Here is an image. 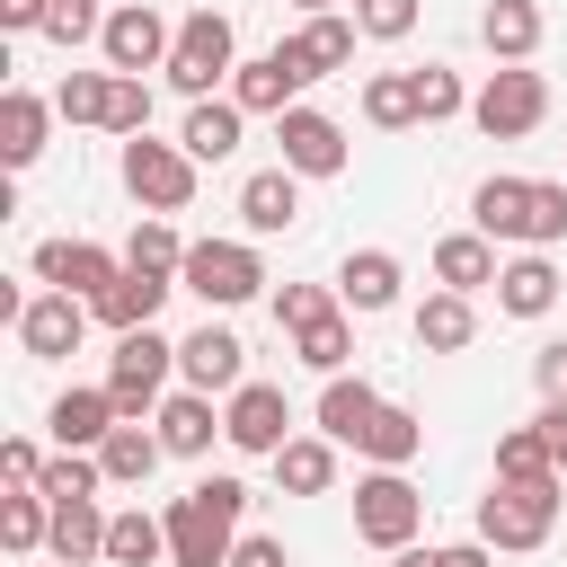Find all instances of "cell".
Here are the masks:
<instances>
[{
	"label": "cell",
	"mask_w": 567,
	"mask_h": 567,
	"mask_svg": "<svg viewBox=\"0 0 567 567\" xmlns=\"http://www.w3.org/2000/svg\"><path fill=\"white\" fill-rule=\"evenodd\" d=\"M239 514H248V487H239L230 470H213V478H195L186 496H168V505H159V523H168V567H230Z\"/></svg>",
	"instance_id": "1"
},
{
	"label": "cell",
	"mask_w": 567,
	"mask_h": 567,
	"mask_svg": "<svg viewBox=\"0 0 567 567\" xmlns=\"http://www.w3.org/2000/svg\"><path fill=\"white\" fill-rule=\"evenodd\" d=\"M558 505H567V478H496L478 496V540L487 549H540L558 532Z\"/></svg>",
	"instance_id": "2"
},
{
	"label": "cell",
	"mask_w": 567,
	"mask_h": 567,
	"mask_svg": "<svg viewBox=\"0 0 567 567\" xmlns=\"http://www.w3.org/2000/svg\"><path fill=\"white\" fill-rule=\"evenodd\" d=\"M540 115H549V80H540L532 62H496V71L470 89V124H478L487 142H523V133H540Z\"/></svg>",
	"instance_id": "3"
},
{
	"label": "cell",
	"mask_w": 567,
	"mask_h": 567,
	"mask_svg": "<svg viewBox=\"0 0 567 567\" xmlns=\"http://www.w3.org/2000/svg\"><path fill=\"white\" fill-rule=\"evenodd\" d=\"M177 292H195L204 310H239V301L266 292V257L248 239H195L186 266H177Z\"/></svg>",
	"instance_id": "4"
},
{
	"label": "cell",
	"mask_w": 567,
	"mask_h": 567,
	"mask_svg": "<svg viewBox=\"0 0 567 567\" xmlns=\"http://www.w3.org/2000/svg\"><path fill=\"white\" fill-rule=\"evenodd\" d=\"M168 372H177V346H168L159 328H133V337H115V354H106L115 416H124V425L159 416V399H168Z\"/></svg>",
	"instance_id": "5"
},
{
	"label": "cell",
	"mask_w": 567,
	"mask_h": 567,
	"mask_svg": "<svg viewBox=\"0 0 567 567\" xmlns=\"http://www.w3.org/2000/svg\"><path fill=\"white\" fill-rule=\"evenodd\" d=\"M239 71V35H230V18L221 9H186L177 18V53H168V89L177 97H213V80H230Z\"/></svg>",
	"instance_id": "6"
},
{
	"label": "cell",
	"mask_w": 567,
	"mask_h": 567,
	"mask_svg": "<svg viewBox=\"0 0 567 567\" xmlns=\"http://www.w3.org/2000/svg\"><path fill=\"white\" fill-rule=\"evenodd\" d=\"M115 177H124V195L142 204V213H186L195 204V159H186V142H124V159H115Z\"/></svg>",
	"instance_id": "7"
},
{
	"label": "cell",
	"mask_w": 567,
	"mask_h": 567,
	"mask_svg": "<svg viewBox=\"0 0 567 567\" xmlns=\"http://www.w3.org/2000/svg\"><path fill=\"white\" fill-rule=\"evenodd\" d=\"M416 523H425V496L408 487V470L354 478V540H372V549H416Z\"/></svg>",
	"instance_id": "8"
},
{
	"label": "cell",
	"mask_w": 567,
	"mask_h": 567,
	"mask_svg": "<svg viewBox=\"0 0 567 567\" xmlns=\"http://www.w3.org/2000/svg\"><path fill=\"white\" fill-rule=\"evenodd\" d=\"M221 443L275 461V452L292 443V399H284V381H239V390L221 399Z\"/></svg>",
	"instance_id": "9"
},
{
	"label": "cell",
	"mask_w": 567,
	"mask_h": 567,
	"mask_svg": "<svg viewBox=\"0 0 567 567\" xmlns=\"http://www.w3.org/2000/svg\"><path fill=\"white\" fill-rule=\"evenodd\" d=\"M97 53H106V71L142 80V71H168V53H177V27H168L151 0H124V9H106V35H97Z\"/></svg>",
	"instance_id": "10"
},
{
	"label": "cell",
	"mask_w": 567,
	"mask_h": 567,
	"mask_svg": "<svg viewBox=\"0 0 567 567\" xmlns=\"http://www.w3.org/2000/svg\"><path fill=\"white\" fill-rule=\"evenodd\" d=\"M301 89H310V62L292 53V35H284L275 53H248V62L230 71V106H239V115H292Z\"/></svg>",
	"instance_id": "11"
},
{
	"label": "cell",
	"mask_w": 567,
	"mask_h": 567,
	"mask_svg": "<svg viewBox=\"0 0 567 567\" xmlns=\"http://www.w3.org/2000/svg\"><path fill=\"white\" fill-rule=\"evenodd\" d=\"M35 275H44L53 292H71V301H89V310H97V301L124 284V257H115V248H97V239H44V248H35Z\"/></svg>",
	"instance_id": "12"
},
{
	"label": "cell",
	"mask_w": 567,
	"mask_h": 567,
	"mask_svg": "<svg viewBox=\"0 0 567 567\" xmlns=\"http://www.w3.org/2000/svg\"><path fill=\"white\" fill-rule=\"evenodd\" d=\"M275 142H284V168L292 177H346V124L337 115H319V106H292V115H275Z\"/></svg>",
	"instance_id": "13"
},
{
	"label": "cell",
	"mask_w": 567,
	"mask_h": 567,
	"mask_svg": "<svg viewBox=\"0 0 567 567\" xmlns=\"http://www.w3.org/2000/svg\"><path fill=\"white\" fill-rule=\"evenodd\" d=\"M177 381H186V390H204V399H213V390L230 399V390L248 381V346H239L230 328H213V319H204L195 337H177Z\"/></svg>",
	"instance_id": "14"
},
{
	"label": "cell",
	"mask_w": 567,
	"mask_h": 567,
	"mask_svg": "<svg viewBox=\"0 0 567 567\" xmlns=\"http://www.w3.org/2000/svg\"><path fill=\"white\" fill-rule=\"evenodd\" d=\"M89 301H71V292H35L27 301V319H18V346L35 354V363H62V354H80V337H89Z\"/></svg>",
	"instance_id": "15"
},
{
	"label": "cell",
	"mask_w": 567,
	"mask_h": 567,
	"mask_svg": "<svg viewBox=\"0 0 567 567\" xmlns=\"http://www.w3.org/2000/svg\"><path fill=\"white\" fill-rule=\"evenodd\" d=\"M399 284H408V266H399L390 248H346V266H337V301H346V319H381V310L399 301Z\"/></svg>",
	"instance_id": "16"
},
{
	"label": "cell",
	"mask_w": 567,
	"mask_h": 567,
	"mask_svg": "<svg viewBox=\"0 0 567 567\" xmlns=\"http://www.w3.org/2000/svg\"><path fill=\"white\" fill-rule=\"evenodd\" d=\"M239 221H248V239H275V230H292L301 221V177L275 159V168H257V177H239Z\"/></svg>",
	"instance_id": "17"
},
{
	"label": "cell",
	"mask_w": 567,
	"mask_h": 567,
	"mask_svg": "<svg viewBox=\"0 0 567 567\" xmlns=\"http://www.w3.org/2000/svg\"><path fill=\"white\" fill-rule=\"evenodd\" d=\"M44 425H53V443H62V452H97L124 416H115V390L97 381V390H62V399L44 408Z\"/></svg>",
	"instance_id": "18"
},
{
	"label": "cell",
	"mask_w": 567,
	"mask_h": 567,
	"mask_svg": "<svg viewBox=\"0 0 567 567\" xmlns=\"http://www.w3.org/2000/svg\"><path fill=\"white\" fill-rule=\"evenodd\" d=\"M151 434L168 443V461H204V452H213V434H221V408H213L204 390H168V399H159V416H151Z\"/></svg>",
	"instance_id": "19"
},
{
	"label": "cell",
	"mask_w": 567,
	"mask_h": 567,
	"mask_svg": "<svg viewBox=\"0 0 567 567\" xmlns=\"http://www.w3.org/2000/svg\"><path fill=\"white\" fill-rule=\"evenodd\" d=\"M496 310H505V319H549V310H558V266H549V248L505 257V275H496Z\"/></svg>",
	"instance_id": "20"
},
{
	"label": "cell",
	"mask_w": 567,
	"mask_h": 567,
	"mask_svg": "<svg viewBox=\"0 0 567 567\" xmlns=\"http://www.w3.org/2000/svg\"><path fill=\"white\" fill-rule=\"evenodd\" d=\"M44 505H53V496H44ZM106 523H115V514H97V496H62V505H53V540H44L53 567H89V558H106Z\"/></svg>",
	"instance_id": "21"
},
{
	"label": "cell",
	"mask_w": 567,
	"mask_h": 567,
	"mask_svg": "<svg viewBox=\"0 0 567 567\" xmlns=\"http://www.w3.org/2000/svg\"><path fill=\"white\" fill-rule=\"evenodd\" d=\"M540 35H549L540 0H487V9H478V44H487L496 62H532Z\"/></svg>",
	"instance_id": "22"
},
{
	"label": "cell",
	"mask_w": 567,
	"mask_h": 567,
	"mask_svg": "<svg viewBox=\"0 0 567 567\" xmlns=\"http://www.w3.org/2000/svg\"><path fill=\"white\" fill-rule=\"evenodd\" d=\"M505 266H496V239L487 230H452V239H434V284L443 292H487Z\"/></svg>",
	"instance_id": "23"
},
{
	"label": "cell",
	"mask_w": 567,
	"mask_h": 567,
	"mask_svg": "<svg viewBox=\"0 0 567 567\" xmlns=\"http://www.w3.org/2000/svg\"><path fill=\"white\" fill-rule=\"evenodd\" d=\"M470 337H478V301H470V292H443V284H434V292L416 301V354H461Z\"/></svg>",
	"instance_id": "24"
},
{
	"label": "cell",
	"mask_w": 567,
	"mask_h": 567,
	"mask_svg": "<svg viewBox=\"0 0 567 567\" xmlns=\"http://www.w3.org/2000/svg\"><path fill=\"white\" fill-rule=\"evenodd\" d=\"M470 221H478L487 239H532V177H478Z\"/></svg>",
	"instance_id": "25"
},
{
	"label": "cell",
	"mask_w": 567,
	"mask_h": 567,
	"mask_svg": "<svg viewBox=\"0 0 567 567\" xmlns=\"http://www.w3.org/2000/svg\"><path fill=\"white\" fill-rule=\"evenodd\" d=\"M372 416H381V390H372L363 372H337V381L319 390V434H328V443H363Z\"/></svg>",
	"instance_id": "26"
},
{
	"label": "cell",
	"mask_w": 567,
	"mask_h": 567,
	"mask_svg": "<svg viewBox=\"0 0 567 567\" xmlns=\"http://www.w3.org/2000/svg\"><path fill=\"white\" fill-rule=\"evenodd\" d=\"M372 470H408L416 452H425V416L416 408H399V399H381V416L363 425V443H354Z\"/></svg>",
	"instance_id": "27"
},
{
	"label": "cell",
	"mask_w": 567,
	"mask_h": 567,
	"mask_svg": "<svg viewBox=\"0 0 567 567\" xmlns=\"http://www.w3.org/2000/svg\"><path fill=\"white\" fill-rule=\"evenodd\" d=\"M239 124H248V115H239L230 97H204V106H186L177 142H186V159H195V168H213V159H230V151H239Z\"/></svg>",
	"instance_id": "28"
},
{
	"label": "cell",
	"mask_w": 567,
	"mask_h": 567,
	"mask_svg": "<svg viewBox=\"0 0 567 567\" xmlns=\"http://www.w3.org/2000/svg\"><path fill=\"white\" fill-rule=\"evenodd\" d=\"M168 292H177V275H133V266H124V284L97 301V328L133 337V328H151V319H159V301H168Z\"/></svg>",
	"instance_id": "29"
},
{
	"label": "cell",
	"mask_w": 567,
	"mask_h": 567,
	"mask_svg": "<svg viewBox=\"0 0 567 567\" xmlns=\"http://www.w3.org/2000/svg\"><path fill=\"white\" fill-rule=\"evenodd\" d=\"M168 461V443L151 434V425H115L106 443H97V470H106V487H151V470Z\"/></svg>",
	"instance_id": "30"
},
{
	"label": "cell",
	"mask_w": 567,
	"mask_h": 567,
	"mask_svg": "<svg viewBox=\"0 0 567 567\" xmlns=\"http://www.w3.org/2000/svg\"><path fill=\"white\" fill-rule=\"evenodd\" d=\"M275 487H284V496H328V487H337V443H328V434H292V443L275 452Z\"/></svg>",
	"instance_id": "31"
},
{
	"label": "cell",
	"mask_w": 567,
	"mask_h": 567,
	"mask_svg": "<svg viewBox=\"0 0 567 567\" xmlns=\"http://www.w3.org/2000/svg\"><path fill=\"white\" fill-rule=\"evenodd\" d=\"M44 124H53V106H44L35 89H9V97H0V159H9V168H35Z\"/></svg>",
	"instance_id": "32"
},
{
	"label": "cell",
	"mask_w": 567,
	"mask_h": 567,
	"mask_svg": "<svg viewBox=\"0 0 567 567\" xmlns=\"http://www.w3.org/2000/svg\"><path fill=\"white\" fill-rule=\"evenodd\" d=\"M53 540V505H44V487H9L0 496V549L9 558H35Z\"/></svg>",
	"instance_id": "33"
},
{
	"label": "cell",
	"mask_w": 567,
	"mask_h": 567,
	"mask_svg": "<svg viewBox=\"0 0 567 567\" xmlns=\"http://www.w3.org/2000/svg\"><path fill=\"white\" fill-rule=\"evenodd\" d=\"M159 558H168V523L142 514V505H124L106 523V567H159Z\"/></svg>",
	"instance_id": "34"
},
{
	"label": "cell",
	"mask_w": 567,
	"mask_h": 567,
	"mask_svg": "<svg viewBox=\"0 0 567 567\" xmlns=\"http://www.w3.org/2000/svg\"><path fill=\"white\" fill-rule=\"evenodd\" d=\"M354 35H363V27L328 9V18H301V35H292V53L310 62V80H328V71H346V62H354Z\"/></svg>",
	"instance_id": "35"
},
{
	"label": "cell",
	"mask_w": 567,
	"mask_h": 567,
	"mask_svg": "<svg viewBox=\"0 0 567 567\" xmlns=\"http://www.w3.org/2000/svg\"><path fill=\"white\" fill-rule=\"evenodd\" d=\"M363 124H381V133L425 124V106H416V71H372V80H363Z\"/></svg>",
	"instance_id": "36"
},
{
	"label": "cell",
	"mask_w": 567,
	"mask_h": 567,
	"mask_svg": "<svg viewBox=\"0 0 567 567\" xmlns=\"http://www.w3.org/2000/svg\"><path fill=\"white\" fill-rule=\"evenodd\" d=\"M186 248H195V239H177V221H168V213H142V221H133V239H124V266H133V275H177V266H186Z\"/></svg>",
	"instance_id": "37"
},
{
	"label": "cell",
	"mask_w": 567,
	"mask_h": 567,
	"mask_svg": "<svg viewBox=\"0 0 567 567\" xmlns=\"http://www.w3.org/2000/svg\"><path fill=\"white\" fill-rule=\"evenodd\" d=\"M292 354H301L310 372H328V381H337V372H346V354H354V319H346V310H328L319 328H301V337H292Z\"/></svg>",
	"instance_id": "38"
},
{
	"label": "cell",
	"mask_w": 567,
	"mask_h": 567,
	"mask_svg": "<svg viewBox=\"0 0 567 567\" xmlns=\"http://www.w3.org/2000/svg\"><path fill=\"white\" fill-rule=\"evenodd\" d=\"M496 478H558V452H549V434H540V425H514V434H496Z\"/></svg>",
	"instance_id": "39"
},
{
	"label": "cell",
	"mask_w": 567,
	"mask_h": 567,
	"mask_svg": "<svg viewBox=\"0 0 567 567\" xmlns=\"http://www.w3.org/2000/svg\"><path fill=\"white\" fill-rule=\"evenodd\" d=\"M106 80H115V71H62L53 115H62V124H106Z\"/></svg>",
	"instance_id": "40"
},
{
	"label": "cell",
	"mask_w": 567,
	"mask_h": 567,
	"mask_svg": "<svg viewBox=\"0 0 567 567\" xmlns=\"http://www.w3.org/2000/svg\"><path fill=\"white\" fill-rule=\"evenodd\" d=\"M97 133L142 142V133H151V80H124V71H115V80H106V124H97Z\"/></svg>",
	"instance_id": "41"
},
{
	"label": "cell",
	"mask_w": 567,
	"mask_h": 567,
	"mask_svg": "<svg viewBox=\"0 0 567 567\" xmlns=\"http://www.w3.org/2000/svg\"><path fill=\"white\" fill-rule=\"evenodd\" d=\"M416 106H425V124H452V115H470V89H461V71H452V62H425V71H416Z\"/></svg>",
	"instance_id": "42"
},
{
	"label": "cell",
	"mask_w": 567,
	"mask_h": 567,
	"mask_svg": "<svg viewBox=\"0 0 567 567\" xmlns=\"http://www.w3.org/2000/svg\"><path fill=\"white\" fill-rule=\"evenodd\" d=\"M328 310H346V301H337V284H284V292H275V328H292V337H301V328H319Z\"/></svg>",
	"instance_id": "43"
},
{
	"label": "cell",
	"mask_w": 567,
	"mask_h": 567,
	"mask_svg": "<svg viewBox=\"0 0 567 567\" xmlns=\"http://www.w3.org/2000/svg\"><path fill=\"white\" fill-rule=\"evenodd\" d=\"M89 35H106V9L97 0H44V44H89Z\"/></svg>",
	"instance_id": "44"
},
{
	"label": "cell",
	"mask_w": 567,
	"mask_h": 567,
	"mask_svg": "<svg viewBox=\"0 0 567 567\" xmlns=\"http://www.w3.org/2000/svg\"><path fill=\"white\" fill-rule=\"evenodd\" d=\"M567 239V186L558 177H532V239L523 248H558Z\"/></svg>",
	"instance_id": "45"
},
{
	"label": "cell",
	"mask_w": 567,
	"mask_h": 567,
	"mask_svg": "<svg viewBox=\"0 0 567 567\" xmlns=\"http://www.w3.org/2000/svg\"><path fill=\"white\" fill-rule=\"evenodd\" d=\"M354 27H363L372 44H399V35L416 27V0H354Z\"/></svg>",
	"instance_id": "46"
},
{
	"label": "cell",
	"mask_w": 567,
	"mask_h": 567,
	"mask_svg": "<svg viewBox=\"0 0 567 567\" xmlns=\"http://www.w3.org/2000/svg\"><path fill=\"white\" fill-rule=\"evenodd\" d=\"M390 567H496L487 540H443V549H390Z\"/></svg>",
	"instance_id": "47"
},
{
	"label": "cell",
	"mask_w": 567,
	"mask_h": 567,
	"mask_svg": "<svg viewBox=\"0 0 567 567\" xmlns=\"http://www.w3.org/2000/svg\"><path fill=\"white\" fill-rule=\"evenodd\" d=\"M0 478H9V487H44V452H35L27 434H9V443H0Z\"/></svg>",
	"instance_id": "48"
},
{
	"label": "cell",
	"mask_w": 567,
	"mask_h": 567,
	"mask_svg": "<svg viewBox=\"0 0 567 567\" xmlns=\"http://www.w3.org/2000/svg\"><path fill=\"white\" fill-rule=\"evenodd\" d=\"M532 381H540V408H567V337L532 354Z\"/></svg>",
	"instance_id": "49"
},
{
	"label": "cell",
	"mask_w": 567,
	"mask_h": 567,
	"mask_svg": "<svg viewBox=\"0 0 567 567\" xmlns=\"http://www.w3.org/2000/svg\"><path fill=\"white\" fill-rule=\"evenodd\" d=\"M230 567H292V558H284V540H275V532H239Z\"/></svg>",
	"instance_id": "50"
},
{
	"label": "cell",
	"mask_w": 567,
	"mask_h": 567,
	"mask_svg": "<svg viewBox=\"0 0 567 567\" xmlns=\"http://www.w3.org/2000/svg\"><path fill=\"white\" fill-rule=\"evenodd\" d=\"M0 27L9 35H44V0H0Z\"/></svg>",
	"instance_id": "51"
},
{
	"label": "cell",
	"mask_w": 567,
	"mask_h": 567,
	"mask_svg": "<svg viewBox=\"0 0 567 567\" xmlns=\"http://www.w3.org/2000/svg\"><path fill=\"white\" fill-rule=\"evenodd\" d=\"M292 9H301V18H328V9H337V0H292Z\"/></svg>",
	"instance_id": "52"
},
{
	"label": "cell",
	"mask_w": 567,
	"mask_h": 567,
	"mask_svg": "<svg viewBox=\"0 0 567 567\" xmlns=\"http://www.w3.org/2000/svg\"><path fill=\"white\" fill-rule=\"evenodd\" d=\"M558 478H567V452H558Z\"/></svg>",
	"instance_id": "53"
}]
</instances>
